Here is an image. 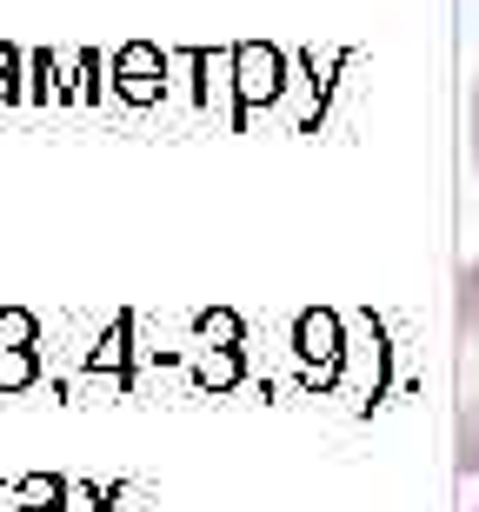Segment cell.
I'll list each match as a JSON object with an SVG mask.
<instances>
[{
    "label": "cell",
    "instance_id": "obj_2",
    "mask_svg": "<svg viewBox=\"0 0 479 512\" xmlns=\"http://www.w3.org/2000/svg\"><path fill=\"white\" fill-rule=\"evenodd\" d=\"M466 127H473V167H479V80H473V100H466Z\"/></svg>",
    "mask_w": 479,
    "mask_h": 512
},
{
    "label": "cell",
    "instance_id": "obj_1",
    "mask_svg": "<svg viewBox=\"0 0 479 512\" xmlns=\"http://www.w3.org/2000/svg\"><path fill=\"white\" fill-rule=\"evenodd\" d=\"M453 466L479 479V260L453 280Z\"/></svg>",
    "mask_w": 479,
    "mask_h": 512
}]
</instances>
